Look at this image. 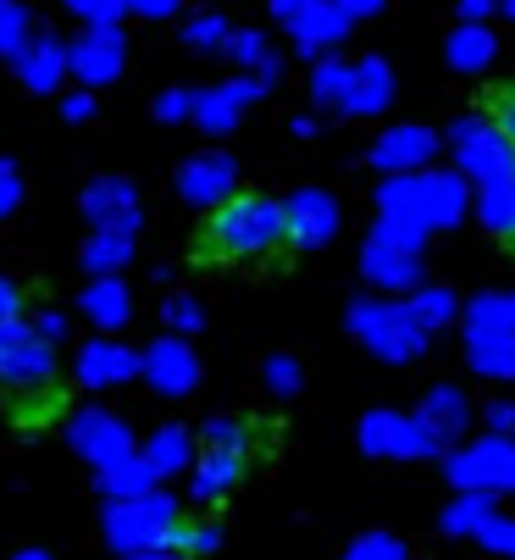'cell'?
<instances>
[{"label": "cell", "mask_w": 515, "mask_h": 560, "mask_svg": "<svg viewBox=\"0 0 515 560\" xmlns=\"http://www.w3.org/2000/svg\"><path fill=\"white\" fill-rule=\"evenodd\" d=\"M283 245V206L272 195H227L206 222V256L255 261Z\"/></svg>", "instance_id": "obj_1"}, {"label": "cell", "mask_w": 515, "mask_h": 560, "mask_svg": "<svg viewBox=\"0 0 515 560\" xmlns=\"http://www.w3.org/2000/svg\"><path fill=\"white\" fill-rule=\"evenodd\" d=\"M343 328H350L355 345H366L377 361H394V366H410L426 355L433 334L415 323V311L399 300V294H366L343 311Z\"/></svg>", "instance_id": "obj_2"}, {"label": "cell", "mask_w": 515, "mask_h": 560, "mask_svg": "<svg viewBox=\"0 0 515 560\" xmlns=\"http://www.w3.org/2000/svg\"><path fill=\"white\" fill-rule=\"evenodd\" d=\"M361 272L377 294H410L415 283H426V233L394 228V222H372L366 245H361Z\"/></svg>", "instance_id": "obj_3"}, {"label": "cell", "mask_w": 515, "mask_h": 560, "mask_svg": "<svg viewBox=\"0 0 515 560\" xmlns=\"http://www.w3.org/2000/svg\"><path fill=\"white\" fill-rule=\"evenodd\" d=\"M172 527H178V500L161 483L150 494H133V500H106V516H101V533L122 560L144 555V549H166Z\"/></svg>", "instance_id": "obj_4"}, {"label": "cell", "mask_w": 515, "mask_h": 560, "mask_svg": "<svg viewBox=\"0 0 515 560\" xmlns=\"http://www.w3.org/2000/svg\"><path fill=\"white\" fill-rule=\"evenodd\" d=\"M449 150H455V173L477 189V184H493V178H515V144L510 133L471 112V117H455L449 122Z\"/></svg>", "instance_id": "obj_5"}, {"label": "cell", "mask_w": 515, "mask_h": 560, "mask_svg": "<svg viewBox=\"0 0 515 560\" xmlns=\"http://www.w3.org/2000/svg\"><path fill=\"white\" fill-rule=\"evenodd\" d=\"M444 477L455 489H482V494H515V439L504 433H482V439H460L444 450Z\"/></svg>", "instance_id": "obj_6"}, {"label": "cell", "mask_w": 515, "mask_h": 560, "mask_svg": "<svg viewBox=\"0 0 515 560\" xmlns=\"http://www.w3.org/2000/svg\"><path fill=\"white\" fill-rule=\"evenodd\" d=\"M67 444H72V455L90 466L95 477L139 455V450H133V428H128L117 411H106V406L72 411V417H67Z\"/></svg>", "instance_id": "obj_7"}, {"label": "cell", "mask_w": 515, "mask_h": 560, "mask_svg": "<svg viewBox=\"0 0 515 560\" xmlns=\"http://www.w3.org/2000/svg\"><path fill=\"white\" fill-rule=\"evenodd\" d=\"M0 383L7 388H50L56 383V345L34 334L28 316L0 323Z\"/></svg>", "instance_id": "obj_8"}, {"label": "cell", "mask_w": 515, "mask_h": 560, "mask_svg": "<svg viewBox=\"0 0 515 560\" xmlns=\"http://www.w3.org/2000/svg\"><path fill=\"white\" fill-rule=\"evenodd\" d=\"M122 61H128L122 23H90V28H78V39H67V78H78V90L117 84Z\"/></svg>", "instance_id": "obj_9"}, {"label": "cell", "mask_w": 515, "mask_h": 560, "mask_svg": "<svg viewBox=\"0 0 515 560\" xmlns=\"http://www.w3.org/2000/svg\"><path fill=\"white\" fill-rule=\"evenodd\" d=\"M361 455L372 460H433L444 444L415 422V411H366L361 417Z\"/></svg>", "instance_id": "obj_10"}, {"label": "cell", "mask_w": 515, "mask_h": 560, "mask_svg": "<svg viewBox=\"0 0 515 560\" xmlns=\"http://www.w3.org/2000/svg\"><path fill=\"white\" fill-rule=\"evenodd\" d=\"M278 206H283V245H294V250H327L343 228V211H338L332 189H321V184H300Z\"/></svg>", "instance_id": "obj_11"}, {"label": "cell", "mask_w": 515, "mask_h": 560, "mask_svg": "<svg viewBox=\"0 0 515 560\" xmlns=\"http://www.w3.org/2000/svg\"><path fill=\"white\" fill-rule=\"evenodd\" d=\"M139 377H144L150 394H161V399H189V394L200 388V355H195L189 339L161 334L155 345L139 350Z\"/></svg>", "instance_id": "obj_12"}, {"label": "cell", "mask_w": 515, "mask_h": 560, "mask_svg": "<svg viewBox=\"0 0 515 560\" xmlns=\"http://www.w3.org/2000/svg\"><path fill=\"white\" fill-rule=\"evenodd\" d=\"M438 150H444V139H438V128H426V122H394V128H383L377 133V144H372V167L388 178V173H426L438 162Z\"/></svg>", "instance_id": "obj_13"}, {"label": "cell", "mask_w": 515, "mask_h": 560, "mask_svg": "<svg viewBox=\"0 0 515 560\" xmlns=\"http://www.w3.org/2000/svg\"><path fill=\"white\" fill-rule=\"evenodd\" d=\"M227 195H238V162L227 150H200L178 167V200L195 211H216Z\"/></svg>", "instance_id": "obj_14"}, {"label": "cell", "mask_w": 515, "mask_h": 560, "mask_svg": "<svg viewBox=\"0 0 515 560\" xmlns=\"http://www.w3.org/2000/svg\"><path fill=\"white\" fill-rule=\"evenodd\" d=\"M83 217H90V228H133L144 222V200H139V184L122 178V173H106V178H90L78 195Z\"/></svg>", "instance_id": "obj_15"}, {"label": "cell", "mask_w": 515, "mask_h": 560, "mask_svg": "<svg viewBox=\"0 0 515 560\" xmlns=\"http://www.w3.org/2000/svg\"><path fill=\"white\" fill-rule=\"evenodd\" d=\"M72 377H78L83 388H122V383L139 377V350H128L122 339L101 334V339H90V345H78Z\"/></svg>", "instance_id": "obj_16"}, {"label": "cell", "mask_w": 515, "mask_h": 560, "mask_svg": "<svg viewBox=\"0 0 515 560\" xmlns=\"http://www.w3.org/2000/svg\"><path fill=\"white\" fill-rule=\"evenodd\" d=\"M261 101V90L249 84V78H227V84H211V90H195V128L200 133H211V139H222V133H233L244 117H249V106Z\"/></svg>", "instance_id": "obj_17"}, {"label": "cell", "mask_w": 515, "mask_h": 560, "mask_svg": "<svg viewBox=\"0 0 515 560\" xmlns=\"http://www.w3.org/2000/svg\"><path fill=\"white\" fill-rule=\"evenodd\" d=\"M415 422L433 433L444 450L449 444H460L466 433H471V422H477V411H471V399H466V388L460 383H433L421 394V406H415Z\"/></svg>", "instance_id": "obj_18"}, {"label": "cell", "mask_w": 515, "mask_h": 560, "mask_svg": "<svg viewBox=\"0 0 515 560\" xmlns=\"http://www.w3.org/2000/svg\"><path fill=\"white\" fill-rule=\"evenodd\" d=\"M350 28H355V18L343 12L338 0H311V7L289 23V39H294L300 56H332L343 39H350Z\"/></svg>", "instance_id": "obj_19"}, {"label": "cell", "mask_w": 515, "mask_h": 560, "mask_svg": "<svg viewBox=\"0 0 515 560\" xmlns=\"http://www.w3.org/2000/svg\"><path fill=\"white\" fill-rule=\"evenodd\" d=\"M12 72H17V84H23L28 95H61V84H67V39L34 34V39L17 50Z\"/></svg>", "instance_id": "obj_20"}, {"label": "cell", "mask_w": 515, "mask_h": 560, "mask_svg": "<svg viewBox=\"0 0 515 560\" xmlns=\"http://www.w3.org/2000/svg\"><path fill=\"white\" fill-rule=\"evenodd\" d=\"M388 106H394V67H388L383 56H361L355 72H350V90H343L338 117L366 122V117H383Z\"/></svg>", "instance_id": "obj_21"}, {"label": "cell", "mask_w": 515, "mask_h": 560, "mask_svg": "<svg viewBox=\"0 0 515 560\" xmlns=\"http://www.w3.org/2000/svg\"><path fill=\"white\" fill-rule=\"evenodd\" d=\"M377 217L410 233H433V217H426V173H388L377 184Z\"/></svg>", "instance_id": "obj_22"}, {"label": "cell", "mask_w": 515, "mask_h": 560, "mask_svg": "<svg viewBox=\"0 0 515 560\" xmlns=\"http://www.w3.org/2000/svg\"><path fill=\"white\" fill-rule=\"evenodd\" d=\"M222 50H227V61L238 67V78H249L261 95L283 84V56H278V45H272L261 28H233Z\"/></svg>", "instance_id": "obj_23"}, {"label": "cell", "mask_w": 515, "mask_h": 560, "mask_svg": "<svg viewBox=\"0 0 515 560\" xmlns=\"http://www.w3.org/2000/svg\"><path fill=\"white\" fill-rule=\"evenodd\" d=\"M244 466H249V455H233V450H200L195 466L184 471L195 505H222V500L244 483Z\"/></svg>", "instance_id": "obj_24"}, {"label": "cell", "mask_w": 515, "mask_h": 560, "mask_svg": "<svg viewBox=\"0 0 515 560\" xmlns=\"http://www.w3.org/2000/svg\"><path fill=\"white\" fill-rule=\"evenodd\" d=\"M78 311L90 316V328H128V316H133V289L117 278H90L78 289Z\"/></svg>", "instance_id": "obj_25"}, {"label": "cell", "mask_w": 515, "mask_h": 560, "mask_svg": "<svg viewBox=\"0 0 515 560\" xmlns=\"http://www.w3.org/2000/svg\"><path fill=\"white\" fill-rule=\"evenodd\" d=\"M195 433L189 428H178V422H166V428H155L144 444H139V460L155 471V483H166V477H178V471H189L195 466Z\"/></svg>", "instance_id": "obj_26"}, {"label": "cell", "mask_w": 515, "mask_h": 560, "mask_svg": "<svg viewBox=\"0 0 515 560\" xmlns=\"http://www.w3.org/2000/svg\"><path fill=\"white\" fill-rule=\"evenodd\" d=\"M133 250H139V233L133 228H95L90 238H83L78 261H83V272H90V278H117L133 261Z\"/></svg>", "instance_id": "obj_27"}, {"label": "cell", "mask_w": 515, "mask_h": 560, "mask_svg": "<svg viewBox=\"0 0 515 560\" xmlns=\"http://www.w3.org/2000/svg\"><path fill=\"white\" fill-rule=\"evenodd\" d=\"M426 217L433 228H460L471 217V184L455 167H426Z\"/></svg>", "instance_id": "obj_28"}, {"label": "cell", "mask_w": 515, "mask_h": 560, "mask_svg": "<svg viewBox=\"0 0 515 560\" xmlns=\"http://www.w3.org/2000/svg\"><path fill=\"white\" fill-rule=\"evenodd\" d=\"M444 61L455 67V72H488L493 61H499V34L488 28V23H455L449 28V39H444Z\"/></svg>", "instance_id": "obj_29"}, {"label": "cell", "mask_w": 515, "mask_h": 560, "mask_svg": "<svg viewBox=\"0 0 515 560\" xmlns=\"http://www.w3.org/2000/svg\"><path fill=\"white\" fill-rule=\"evenodd\" d=\"M466 366L482 383H515V334H466Z\"/></svg>", "instance_id": "obj_30"}, {"label": "cell", "mask_w": 515, "mask_h": 560, "mask_svg": "<svg viewBox=\"0 0 515 560\" xmlns=\"http://www.w3.org/2000/svg\"><path fill=\"white\" fill-rule=\"evenodd\" d=\"M471 217L499 233V238H515V178H493V184H477L471 189Z\"/></svg>", "instance_id": "obj_31"}, {"label": "cell", "mask_w": 515, "mask_h": 560, "mask_svg": "<svg viewBox=\"0 0 515 560\" xmlns=\"http://www.w3.org/2000/svg\"><path fill=\"white\" fill-rule=\"evenodd\" d=\"M405 305L415 311V323H421L426 334H438V328H449L455 316H460V294H455L449 283H415V289L405 294Z\"/></svg>", "instance_id": "obj_32"}, {"label": "cell", "mask_w": 515, "mask_h": 560, "mask_svg": "<svg viewBox=\"0 0 515 560\" xmlns=\"http://www.w3.org/2000/svg\"><path fill=\"white\" fill-rule=\"evenodd\" d=\"M493 511H499V505H493V494H482V489H455V500L444 505L438 527H444L449 538H477V527H482Z\"/></svg>", "instance_id": "obj_33"}, {"label": "cell", "mask_w": 515, "mask_h": 560, "mask_svg": "<svg viewBox=\"0 0 515 560\" xmlns=\"http://www.w3.org/2000/svg\"><path fill=\"white\" fill-rule=\"evenodd\" d=\"M466 334H515V294H477L460 305Z\"/></svg>", "instance_id": "obj_34"}, {"label": "cell", "mask_w": 515, "mask_h": 560, "mask_svg": "<svg viewBox=\"0 0 515 560\" xmlns=\"http://www.w3.org/2000/svg\"><path fill=\"white\" fill-rule=\"evenodd\" d=\"M350 72H355V61H343L338 50L332 56H316V67H311V101L316 106H343V90H350Z\"/></svg>", "instance_id": "obj_35"}, {"label": "cell", "mask_w": 515, "mask_h": 560, "mask_svg": "<svg viewBox=\"0 0 515 560\" xmlns=\"http://www.w3.org/2000/svg\"><path fill=\"white\" fill-rule=\"evenodd\" d=\"M95 489H101V500H133V494H150V489H155V471L133 455V460L101 471V477H95Z\"/></svg>", "instance_id": "obj_36"}, {"label": "cell", "mask_w": 515, "mask_h": 560, "mask_svg": "<svg viewBox=\"0 0 515 560\" xmlns=\"http://www.w3.org/2000/svg\"><path fill=\"white\" fill-rule=\"evenodd\" d=\"M161 323H166V334H178V339L206 334V300H200V294H189V289L166 294V305H161Z\"/></svg>", "instance_id": "obj_37"}, {"label": "cell", "mask_w": 515, "mask_h": 560, "mask_svg": "<svg viewBox=\"0 0 515 560\" xmlns=\"http://www.w3.org/2000/svg\"><path fill=\"white\" fill-rule=\"evenodd\" d=\"M166 549H184V555L206 560V555H216V549H222V522H211V516H200V522H184V516H178V527H172Z\"/></svg>", "instance_id": "obj_38"}, {"label": "cell", "mask_w": 515, "mask_h": 560, "mask_svg": "<svg viewBox=\"0 0 515 560\" xmlns=\"http://www.w3.org/2000/svg\"><path fill=\"white\" fill-rule=\"evenodd\" d=\"M28 39H34V12L23 0H0V61H17Z\"/></svg>", "instance_id": "obj_39"}, {"label": "cell", "mask_w": 515, "mask_h": 560, "mask_svg": "<svg viewBox=\"0 0 515 560\" xmlns=\"http://www.w3.org/2000/svg\"><path fill=\"white\" fill-rule=\"evenodd\" d=\"M227 34H233V23H227L216 7H206V12L184 18V45H189V50H222V45H227Z\"/></svg>", "instance_id": "obj_40"}, {"label": "cell", "mask_w": 515, "mask_h": 560, "mask_svg": "<svg viewBox=\"0 0 515 560\" xmlns=\"http://www.w3.org/2000/svg\"><path fill=\"white\" fill-rule=\"evenodd\" d=\"M200 444H206V450H233V455H249L255 433H249V422H238V417H211V422L200 428Z\"/></svg>", "instance_id": "obj_41"}, {"label": "cell", "mask_w": 515, "mask_h": 560, "mask_svg": "<svg viewBox=\"0 0 515 560\" xmlns=\"http://www.w3.org/2000/svg\"><path fill=\"white\" fill-rule=\"evenodd\" d=\"M261 383H267V394H272V399H294L305 377H300V361H294L289 350H278V355H267V361H261Z\"/></svg>", "instance_id": "obj_42"}, {"label": "cell", "mask_w": 515, "mask_h": 560, "mask_svg": "<svg viewBox=\"0 0 515 560\" xmlns=\"http://www.w3.org/2000/svg\"><path fill=\"white\" fill-rule=\"evenodd\" d=\"M350 560H410V544L399 538V533H361L355 544H350Z\"/></svg>", "instance_id": "obj_43"}, {"label": "cell", "mask_w": 515, "mask_h": 560, "mask_svg": "<svg viewBox=\"0 0 515 560\" xmlns=\"http://www.w3.org/2000/svg\"><path fill=\"white\" fill-rule=\"evenodd\" d=\"M477 544H482L488 555H499V560H515V516L493 511V516L477 527Z\"/></svg>", "instance_id": "obj_44"}, {"label": "cell", "mask_w": 515, "mask_h": 560, "mask_svg": "<svg viewBox=\"0 0 515 560\" xmlns=\"http://www.w3.org/2000/svg\"><path fill=\"white\" fill-rule=\"evenodd\" d=\"M23 195H28L23 167L12 162V155H0V217H17L23 211Z\"/></svg>", "instance_id": "obj_45"}, {"label": "cell", "mask_w": 515, "mask_h": 560, "mask_svg": "<svg viewBox=\"0 0 515 560\" xmlns=\"http://www.w3.org/2000/svg\"><path fill=\"white\" fill-rule=\"evenodd\" d=\"M61 7L90 28V23H117L122 18V0H61Z\"/></svg>", "instance_id": "obj_46"}, {"label": "cell", "mask_w": 515, "mask_h": 560, "mask_svg": "<svg viewBox=\"0 0 515 560\" xmlns=\"http://www.w3.org/2000/svg\"><path fill=\"white\" fill-rule=\"evenodd\" d=\"M56 112H61V122H95L101 101H95V90H67V95H56Z\"/></svg>", "instance_id": "obj_47"}, {"label": "cell", "mask_w": 515, "mask_h": 560, "mask_svg": "<svg viewBox=\"0 0 515 560\" xmlns=\"http://www.w3.org/2000/svg\"><path fill=\"white\" fill-rule=\"evenodd\" d=\"M195 117V90H161L155 95V122H189Z\"/></svg>", "instance_id": "obj_48"}, {"label": "cell", "mask_w": 515, "mask_h": 560, "mask_svg": "<svg viewBox=\"0 0 515 560\" xmlns=\"http://www.w3.org/2000/svg\"><path fill=\"white\" fill-rule=\"evenodd\" d=\"M122 12H133L144 23H166V18L184 12V0H122Z\"/></svg>", "instance_id": "obj_49"}, {"label": "cell", "mask_w": 515, "mask_h": 560, "mask_svg": "<svg viewBox=\"0 0 515 560\" xmlns=\"http://www.w3.org/2000/svg\"><path fill=\"white\" fill-rule=\"evenodd\" d=\"M34 334H39L45 345H67V339H72V323H67L61 311H39V316H34Z\"/></svg>", "instance_id": "obj_50"}, {"label": "cell", "mask_w": 515, "mask_h": 560, "mask_svg": "<svg viewBox=\"0 0 515 560\" xmlns=\"http://www.w3.org/2000/svg\"><path fill=\"white\" fill-rule=\"evenodd\" d=\"M482 417H488V433H504V439H515V399H493V406H488Z\"/></svg>", "instance_id": "obj_51"}, {"label": "cell", "mask_w": 515, "mask_h": 560, "mask_svg": "<svg viewBox=\"0 0 515 560\" xmlns=\"http://www.w3.org/2000/svg\"><path fill=\"white\" fill-rule=\"evenodd\" d=\"M7 316H23V283L0 272V323H7Z\"/></svg>", "instance_id": "obj_52"}, {"label": "cell", "mask_w": 515, "mask_h": 560, "mask_svg": "<svg viewBox=\"0 0 515 560\" xmlns=\"http://www.w3.org/2000/svg\"><path fill=\"white\" fill-rule=\"evenodd\" d=\"M499 12V0H460V23H488Z\"/></svg>", "instance_id": "obj_53"}, {"label": "cell", "mask_w": 515, "mask_h": 560, "mask_svg": "<svg viewBox=\"0 0 515 560\" xmlns=\"http://www.w3.org/2000/svg\"><path fill=\"white\" fill-rule=\"evenodd\" d=\"M305 7H311V0H267V12H272V18L283 23V28H289V23H294V18H300Z\"/></svg>", "instance_id": "obj_54"}, {"label": "cell", "mask_w": 515, "mask_h": 560, "mask_svg": "<svg viewBox=\"0 0 515 560\" xmlns=\"http://www.w3.org/2000/svg\"><path fill=\"white\" fill-rule=\"evenodd\" d=\"M338 7H343V12H350V18L361 23V18H377V12L388 7V0H338Z\"/></svg>", "instance_id": "obj_55"}, {"label": "cell", "mask_w": 515, "mask_h": 560, "mask_svg": "<svg viewBox=\"0 0 515 560\" xmlns=\"http://www.w3.org/2000/svg\"><path fill=\"white\" fill-rule=\"evenodd\" d=\"M493 122H499V128L510 133V144H515V90H510V95L499 101V112H493Z\"/></svg>", "instance_id": "obj_56"}, {"label": "cell", "mask_w": 515, "mask_h": 560, "mask_svg": "<svg viewBox=\"0 0 515 560\" xmlns=\"http://www.w3.org/2000/svg\"><path fill=\"white\" fill-rule=\"evenodd\" d=\"M289 133H300V139H316V133H321V122H316L311 112H300V117L289 122Z\"/></svg>", "instance_id": "obj_57"}, {"label": "cell", "mask_w": 515, "mask_h": 560, "mask_svg": "<svg viewBox=\"0 0 515 560\" xmlns=\"http://www.w3.org/2000/svg\"><path fill=\"white\" fill-rule=\"evenodd\" d=\"M128 560H195V555H184V549H144V555H128Z\"/></svg>", "instance_id": "obj_58"}, {"label": "cell", "mask_w": 515, "mask_h": 560, "mask_svg": "<svg viewBox=\"0 0 515 560\" xmlns=\"http://www.w3.org/2000/svg\"><path fill=\"white\" fill-rule=\"evenodd\" d=\"M12 560H56V555H50V549H17Z\"/></svg>", "instance_id": "obj_59"}, {"label": "cell", "mask_w": 515, "mask_h": 560, "mask_svg": "<svg viewBox=\"0 0 515 560\" xmlns=\"http://www.w3.org/2000/svg\"><path fill=\"white\" fill-rule=\"evenodd\" d=\"M499 12H504V18L515 23V0H499Z\"/></svg>", "instance_id": "obj_60"}, {"label": "cell", "mask_w": 515, "mask_h": 560, "mask_svg": "<svg viewBox=\"0 0 515 560\" xmlns=\"http://www.w3.org/2000/svg\"><path fill=\"white\" fill-rule=\"evenodd\" d=\"M343 560H350V555H343Z\"/></svg>", "instance_id": "obj_61"}]
</instances>
